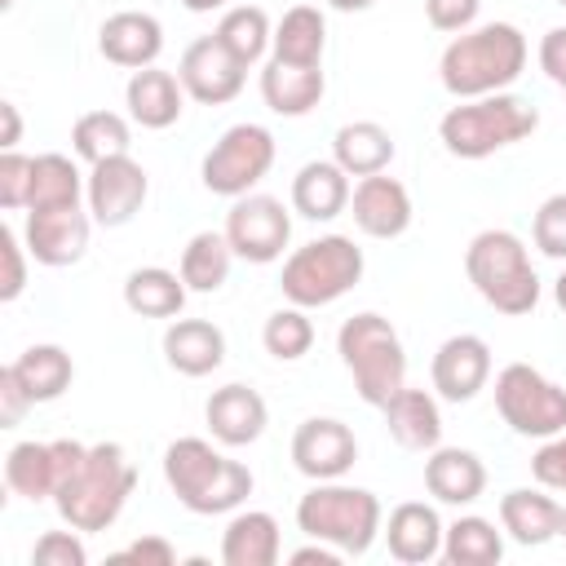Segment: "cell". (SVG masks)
<instances>
[{"label": "cell", "instance_id": "obj_41", "mask_svg": "<svg viewBox=\"0 0 566 566\" xmlns=\"http://www.w3.org/2000/svg\"><path fill=\"white\" fill-rule=\"evenodd\" d=\"M84 531H44L40 539H35V548H31V562L35 566H84L88 562V548H84V539H80Z\"/></svg>", "mask_w": 566, "mask_h": 566}, {"label": "cell", "instance_id": "obj_7", "mask_svg": "<svg viewBox=\"0 0 566 566\" xmlns=\"http://www.w3.org/2000/svg\"><path fill=\"white\" fill-rule=\"evenodd\" d=\"M336 354H340L345 371L354 376V389L367 407H385L407 385V349H402L394 323L371 310L340 323Z\"/></svg>", "mask_w": 566, "mask_h": 566}, {"label": "cell", "instance_id": "obj_8", "mask_svg": "<svg viewBox=\"0 0 566 566\" xmlns=\"http://www.w3.org/2000/svg\"><path fill=\"white\" fill-rule=\"evenodd\" d=\"M363 248L349 239V234H323V239H310L301 243L287 261H283V274H279V287L292 305L301 310H318V305H332L340 301L358 279H363Z\"/></svg>", "mask_w": 566, "mask_h": 566}, {"label": "cell", "instance_id": "obj_6", "mask_svg": "<svg viewBox=\"0 0 566 566\" xmlns=\"http://www.w3.org/2000/svg\"><path fill=\"white\" fill-rule=\"evenodd\" d=\"M464 274L478 287V296L509 318H522L539 305V274L526 256V243L513 230L473 234L464 248Z\"/></svg>", "mask_w": 566, "mask_h": 566}, {"label": "cell", "instance_id": "obj_53", "mask_svg": "<svg viewBox=\"0 0 566 566\" xmlns=\"http://www.w3.org/2000/svg\"><path fill=\"white\" fill-rule=\"evenodd\" d=\"M553 296H557V305H562V310H566V270H562V274H557V283H553Z\"/></svg>", "mask_w": 566, "mask_h": 566}, {"label": "cell", "instance_id": "obj_17", "mask_svg": "<svg viewBox=\"0 0 566 566\" xmlns=\"http://www.w3.org/2000/svg\"><path fill=\"white\" fill-rule=\"evenodd\" d=\"M429 380L438 389V398L447 402H473L486 380H491V345L473 332H460V336H447L433 354V367H429Z\"/></svg>", "mask_w": 566, "mask_h": 566}, {"label": "cell", "instance_id": "obj_9", "mask_svg": "<svg viewBox=\"0 0 566 566\" xmlns=\"http://www.w3.org/2000/svg\"><path fill=\"white\" fill-rule=\"evenodd\" d=\"M495 411L522 438H553L566 429V389L531 363H509L495 376Z\"/></svg>", "mask_w": 566, "mask_h": 566}, {"label": "cell", "instance_id": "obj_56", "mask_svg": "<svg viewBox=\"0 0 566 566\" xmlns=\"http://www.w3.org/2000/svg\"><path fill=\"white\" fill-rule=\"evenodd\" d=\"M557 4H562V9H566V0H557Z\"/></svg>", "mask_w": 566, "mask_h": 566}, {"label": "cell", "instance_id": "obj_18", "mask_svg": "<svg viewBox=\"0 0 566 566\" xmlns=\"http://www.w3.org/2000/svg\"><path fill=\"white\" fill-rule=\"evenodd\" d=\"M349 212L367 239H398L411 226V195L398 177L371 172V177H358L349 195Z\"/></svg>", "mask_w": 566, "mask_h": 566}, {"label": "cell", "instance_id": "obj_21", "mask_svg": "<svg viewBox=\"0 0 566 566\" xmlns=\"http://www.w3.org/2000/svg\"><path fill=\"white\" fill-rule=\"evenodd\" d=\"M424 491L438 504L464 509V504H473L486 491V464L469 447H442L438 442L429 451V460H424Z\"/></svg>", "mask_w": 566, "mask_h": 566}, {"label": "cell", "instance_id": "obj_11", "mask_svg": "<svg viewBox=\"0 0 566 566\" xmlns=\"http://www.w3.org/2000/svg\"><path fill=\"white\" fill-rule=\"evenodd\" d=\"M226 239L239 261L270 265L283 256V248L292 239V217H287L283 199H274V195H239L226 212Z\"/></svg>", "mask_w": 566, "mask_h": 566}, {"label": "cell", "instance_id": "obj_40", "mask_svg": "<svg viewBox=\"0 0 566 566\" xmlns=\"http://www.w3.org/2000/svg\"><path fill=\"white\" fill-rule=\"evenodd\" d=\"M531 239H535V248H539L544 256L566 261V190H562V195H548V199L535 208Z\"/></svg>", "mask_w": 566, "mask_h": 566}, {"label": "cell", "instance_id": "obj_35", "mask_svg": "<svg viewBox=\"0 0 566 566\" xmlns=\"http://www.w3.org/2000/svg\"><path fill=\"white\" fill-rule=\"evenodd\" d=\"M230 261H234V248L226 239V230H199L190 234V243L181 248V265L177 274L186 279L190 292H217L226 279H230Z\"/></svg>", "mask_w": 566, "mask_h": 566}, {"label": "cell", "instance_id": "obj_45", "mask_svg": "<svg viewBox=\"0 0 566 566\" xmlns=\"http://www.w3.org/2000/svg\"><path fill=\"white\" fill-rule=\"evenodd\" d=\"M478 9H482V0H424L429 27L433 31H451V35L469 31L478 22Z\"/></svg>", "mask_w": 566, "mask_h": 566}, {"label": "cell", "instance_id": "obj_44", "mask_svg": "<svg viewBox=\"0 0 566 566\" xmlns=\"http://www.w3.org/2000/svg\"><path fill=\"white\" fill-rule=\"evenodd\" d=\"M531 473H535L539 486H548V491H566V429L539 442V451L531 455Z\"/></svg>", "mask_w": 566, "mask_h": 566}, {"label": "cell", "instance_id": "obj_10", "mask_svg": "<svg viewBox=\"0 0 566 566\" xmlns=\"http://www.w3.org/2000/svg\"><path fill=\"white\" fill-rule=\"evenodd\" d=\"M270 168H274V133L265 124H234L212 142L199 177L212 195L239 199V195H252V186Z\"/></svg>", "mask_w": 566, "mask_h": 566}, {"label": "cell", "instance_id": "obj_14", "mask_svg": "<svg viewBox=\"0 0 566 566\" xmlns=\"http://www.w3.org/2000/svg\"><path fill=\"white\" fill-rule=\"evenodd\" d=\"M150 195V177L146 168L133 159V155H115V159H102V164H88V212L97 226L115 230V226H128L142 203Z\"/></svg>", "mask_w": 566, "mask_h": 566}, {"label": "cell", "instance_id": "obj_22", "mask_svg": "<svg viewBox=\"0 0 566 566\" xmlns=\"http://www.w3.org/2000/svg\"><path fill=\"white\" fill-rule=\"evenodd\" d=\"M442 535H447V526H442L438 509L424 500L398 504L385 522V544H389L394 562H402V566H424V562L442 557Z\"/></svg>", "mask_w": 566, "mask_h": 566}, {"label": "cell", "instance_id": "obj_32", "mask_svg": "<svg viewBox=\"0 0 566 566\" xmlns=\"http://www.w3.org/2000/svg\"><path fill=\"white\" fill-rule=\"evenodd\" d=\"M186 292V279L164 265H142L124 279V305L142 318H181Z\"/></svg>", "mask_w": 566, "mask_h": 566}, {"label": "cell", "instance_id": "obj_4", "mask_svg": "<svg viewBox=\"0 0 566 566\" xmlns=\"http://www.w3.org/2000/svg\"><path fill=\"white\" fill-rule=\"evenodd\" d=\"M296 526L310 539L340 548L345 557H363L385 531V509L367 486H349L336 478V482H314L296 500Z\"/></svg>", "mask_w": 566, "mask_h": 566}, {"label": "cell", "instance_id": "obj_54", "mask_svg": "<svg viewBox=\"0 0 566 566\" xmlns=\"http://www.w3.org/2000/svg\"><path fill=\"white\" fill-rule=\"evenodd\" d=\"M557 535H562V539H566V504H562V531H557Z\"/></svg>", "mask_w": 566, "mask_h": 566}, {"label": "cell", "instance_id": "obj_49", "mask_svg": "<svg viewBox=\"0 0 566 566\" xmlns=\"http://www.w3.org/2000/svg\"><path fill=\"white\" fill-rule=\"evenodd\" d=\"M345 553L340 548H332V544H323V539H314V544H305V548H296V553H287V562L292 566H310V562H318V566H336Z\"/></svg>", "mask_w": 566, "mask_h": 566}, {"label": "cell", "instance_id": "obj_52", "mask_svg": "<svg viewBox=\"0 0 566 566\" xmlns=\"http://www.w3.org/2000/svg\"><path fill=\"white\" fill-rule=\"evenodd\" d=\"M332 9H340V13H358V9H371L376 0H327Z\"/></svg>", "mask_w": 566, "mask_h": 566}, {"label": "cell", "instance_id": "obj_31", "mask_svg": "<svg viewBox=\"0 0 566 566\" xmlns=\"http://www.w3.org/2000/svg\"><path fill=\"white\" fill-rule=\"evenodd\" d=\"M323 49H327V22L314 4H292L279 27H274V44L270 57L279 62H296V66H323Z\"/></svg>", "mask_w": 566, "mask_h": 566}, {"label": "cell", "instance_id": "obj_33", "mask_svg": "<svg viewBox=\"0 0 566 566\" xmlns=\"http://www.w3.org/2000/svg\"><path fill=\"white\" fill-rule=\"evenodd\" d=\"M84 190H88V177L75 168V159L71 155H57V150H44V155L31 159V199H27V212L80 203Z\"/></svg>", "mask_w": 566, "mask_h": 566}, {"label": "cell", "instance_id": "obj_2", "mask_svg": "<svg viewBox=\"0 0 566 566\" xmlns=\"http://www.w3.org/2000/svg\"><path fill=\"white\" fill-rule=\"evenodd\" d=\"M137 491V464L119 442H93L84 451V464L57 486L53 504L57 517L75 531H106L124 513L128 495Z\"/></svg>", "mask_w": 566, "mask_h": 566}, {"label": "cell", "instance_id": "obj_55", "mask_svg": "<svg viewBox=\"0 0 566 566\" xmlns=\"http://www.w3.org/2000/svg\"><path fill=\"white\" fill-rule=\"evenodd\" d=\"M9 4H13V0H4V9H9Z\"/></svg>", "mask_w": 566, "mask_h": 566}, {"label": "cell", "instance_id": "obj_16", "mask_svg": "<svg viewBox=\"0 0 566 566\" xmlns=\"http://www.w3.org/2000/svg\"><path fill=\"white\" fill-rule=\"evenodd\" d=\"M88 230H93V212H84L80 203L40 208V212H27L22 243H27L31 261H40L49 270H62V265H75L84 256Z\"/></svg>", "mask_w": 566, "mask_h": 566}, {"label": "cell", "instance_id": "obj_29", "mask_svg": "<svg viewBox=\"0 0 566 566\" xmlns=\"http://www.w3.org/2000/svg\"><path fill=\"white\" fill-rule=\"evenodd\" d=\"M283 553L279 522L265 509H243L221 531V562L226 566H274Z\"/></svg>", "mask_w": 566, "mask_h": 566}, {"label": "cell", "instance_id": "obj_23", "mask_svg": "<svg viewBox=\"0 0 566 566\" xmlns=\"http://www.w3.org/2000/svg\"><path fill=\"white\" fill-rule=\"evenodd\" d=\"M500 526L513 544L539 548L557 539L562 531V504L548 495V486H513L500 495Z\"/></svg>", "mask_w": 566, "mask_h": 566}, {"label": "cell", "instance_id": "obj_1", "mask_svg": "<svg viewBox=\"0 0 566 566\" xmlns=\"http://www.w3.org/2000/svg\"><path fill=\"white\" fill-rule=\"evenodd\" d=\"M522 71H526V35L513 22L469 27L438 57V80L455 102L504 93Z\"/></svg>", "mask_w": 566, "mask_h": 566}, {"label": "cell", "instance_id": "obj_20", "mask_svg": "<svg viewBox=\"0 0 566 566\" xmlns=\"http://www.w3.org/2000/svg\"><path fill=\"white\" fill-rule=\"evenodd\" d=\"M203 420H208V433L221 442V447H248L265 433L270 424V407L265 398L252 389V385H221L212 389L208 407H203Z\"/></svg>", "mask_w": 566, "mask_h": 566}, {"label": "cell", "instance_id": "obj_24", "mask_svg": "<svg viewBox=\"0 0 566 566\" xmlns=\"http://www.w3.org/2000/svg\"><path fill=\"white\" fill-rule=\"evenodd\" d=\"M164 358L190 380L212 376L226 363V332L208 318H172L164 332Z\"/></svg>", "mask_w": 566, "mask_h": 566}, {"label": "cell", "instance_id": "obj_26", "mask_svg": "<svg viewBox=\"0 0 566 566\" xmlns=\"http://www.w3.org/2000/svg\"><path fill=\"white\" fill-rule=\"evenodd\" d=\"M124 102H128V115L133 124L142 128H172L186 111V88L172 71H159V66H142L128 75V88H124Z\"/></svg>", "mask_w": 566, "mask_h": 566}, {"label": "cell", "instance_id": "obj_43", "mask_svg": "<svg viewBox=\"0 0 566 566\" xmlns=\"http://www.w3.org/2000/svg\"><path fill=\"white\" fill-rule=\"evenodd\" d=\"M0 256H4V279H0V301H18L22 296V287H27V243L9 230V226H0Z\"/></svg>", "mask_w": 566, "mask_h": 566}, {"label": "cell", "instance_id": "obj_30", "mask_svg": "<svg viewBox=\"0 0 566 566\" xmlns=\"http://www.w3.org/2000/svg\"><path fill=\"white\" fill-rule=\"evenodd\" d=\"M332 159H336L349 177L385 172V168L394 164V137H389V128H380L376 119L340 124L336 137H332Z\"/></svg>", "mask_w": 566, "mask_h": 566}, {"label": "cell", "instance_id": "obj_42", "mask_svg": "<svg viewBox=\"0 0 566 566\" xmlns=\"http://www.w3.org/2000/svg\"><path fill=\"white\" fill-rule=\"evenodd\" d=\"M31 199V155L22 150H4L0 155V208L18 212Z\"/></svg>", "mask_w": 566, "mask_h": 566}, {"label": "cell", "instance_id": "obj_57", "mask_svg": "<svg viewBox=\"0 0 566 566\" xmlns=\"http://www.w3.org/2000/svg\"><path fill=\"white\" fill-rule=\"evenodd\" d=\"M562 93H566V88H562Z\"/></svg>", "mask_w": 566, "mask_h": 566}, {"label": "cell", "instance_id": "obj_15", "mask_svg": "<svg viewBox=\"0 0 566 566\" xmlns=\"http://www.w3.org/2000/svg\"><path fill=\"white\" fill-rule=\"evenodd\" d=\"M358 460V438L345 420L336 416H310L292 433V464L310 482H336L354 469Z\"/></svg>", "mask_w": 566, "mask_h": 566}, {"label": "cell", "instance_id": "obj_19", "mask_svg": "<svg viewBox=\"0 0 566 566\" xmlns=\"http://www.w3.org/2000/svg\"><path fill=\"white\" fill-rule=\"evenodd\" d=\"M97 49L106 62L124 66V71H142V66H155L159 53H164V27L155 13H142V9H119L102 22L97 31Z\"/></svg>", "mask_w": 566, "mask_h": 566}, {"label": "cell", "instance_id": "obj_48", "mask_svg": "<svg viewBox=\"0 0 566 566\" xmlns=\"http://www.w3.org/2000/svg\"><path fill=\"white\" fill-rule=\"evenodd\" d=\"M119 557H133V562H150V566H172L177 562V548L168 544V539H159V535H142V539H133Z\"/></svg>", "mask_w": 566, "mask_h": 566}, {"label": "cell", "instance_id": "obj_13", "mask_svg": "<svg viewBox=\"0 0 566 566\" xmlns=\"http://www.w3.org/2000/svg\"><path fill=\"white\" fill-rule=\"evenodd\" d=\"M177 80H181L186 97H195L199 106H226L243 93L248 66L217 35H199L186 44V53L177 62Z\"/></svg>", "mask_w": 566, "mask_h": 566}, {"label": "cell", "instance_id": "obj_39", "mask_svg": "<svg viewBox=\"0 0 566 566\" xmlns=\"http://www.w3.org/2000/svg\"><path fill=\"white\" fill-rule=\"evenodd\" d=\"M261 345H265V354L279 358V363H296V358H305L310 345H314V323H310V314H305L301 305L287 301L283 310H274V314L265 318V327H261Z\"/></svg>", "mask_w": 566, "mask_h": 566}, {"label": "cell", "instance_id": "obj_38", "mask_svg": "<svg viewBox=\"0 0 566 566\" xmlns=\"http://www.w3.org/2000/svg\"><path fill=\"white\" fill-rule=\"evenodd\" d=\"M71 146H75L80 159L102 164V159L128 155L133 133H128V119H124L119 111H84V115L71 124Z\"/></svg>", "mask_w": 566, "mask_h": 566}, {"label": "cell", "instance_id": "obj_47", "mask_svg": "<svg viewBox=\"0 0 566 566\" xmlns=\"http://www.w3.org/2000/svg\"><path fill=\"white\" fill-rule=\"evenodd\" d=\"M539 71H544L557 88H566V27L544 31V40H539Z\"/></svg>", "mask_w": 566, "mask_h": 566}, {"label": "cell", "instance_id": "obj_12", "mask_svg": "<svg viewBox=\"0 0 566 566\" xmlns=\"http://www.w3.org/2000/svg\"><path fill=\"white\" fill-rule=\"evenodd\" d=\"M84 442L75 438H57V442H18L4 455V482L13 495L22 500H53L57 486L84 464Z\"/></svg>", "mask_w": 566, "mask_h": 566}, {"label": "cell", "instance_id": "obj_28", "mask_svg": "<svg viewBox=\"0 0 566 566\" xmlns=\"http://www.w3.org/2000/svg\"><path fill=\"white\" fill-rule=\"evenodd\" d=\"M380 411H385L389 438L398 447H407V451H433L442 442V411H438V398L429 389L402 385Z\"/></svg>", "mask_w": 566, "mask_h": 566}, {"label": "cell", "instance_id": "obj_5", "mask_svg": "<svg viewBox=\"0 0 566 566\" xmlns=\"http://www.w3.org/2000/svg\"><path fill=\"white\" fill-rule=\"evenodd\" d=\"M539 128V111L517 93L464 97L438 119V137L455 159H486Z\"/></svg>", "mask_w": 566, "mask_h": 566}, {"label": "cell", "instance_id": "obj_36", "mask_svg": "<svg viewBox=\"0 0 566 566\" xmlns=\"http://www.w3.org/2000/svg\"><path fill=\"white\" fill-rule=\"evenodd\" d=\"M504 557V535L495 531V522L464 513L447 526L442 535V562L447 566H495Z\"/></svg>", "mask_w": 566, "mask_h": 566}, {"label": "cell", "instance_id": "obj_51", "mask_svg": "<svg viewBox=\"0 0 566 566\" xmlns=\"http://www.w3.org/2000/svg\"><path fill=\"white\" fill-rule=\"evenodd\" d=\"M190 13H212V9H226L230 0H181Z\"/></svg>", "mask_w": 566, "mask_h": 566}, {"label": "cell", "instance_id": "obj_37", "mask_svg": "<svg viewBox=\"0 0 566 566\" xmlns=\"http://www.w3.org/2000/svg\"><path fill=\"white\" fill-rule=\"evenodd\" d=\"M243 66H256L265 57V49L274 44V27H270V13L261 4H234L221 13L217 31H212Z\"/></svg>", "mask_w": 566, "mask_h": 566}, {"label": "cell", "instance_id": "obj_50", "mask_svg": "<svg viewBox=\"0 0 566 566\" xmlns=\"http://www.w3.org/2000/svg\"><path fill=\"white\" fill-rule=\"evenodd\" d=\"M0 115H4V137H0V146H4V150H18V137H22L18 106H13V102H0Z\"/></svg>", "mask_w": 566, "mask_h": 566}, {"label": "cell", "instance_id": "obj_46", "mask_svg": "<svg viewBox=\"0 0 566 566\" xmlns=\"http://www.w3.org/2000/svg\"><path fill=\"white\" fill-rule=\"evenodd\" d=\"M27 407H35V402H31V394L22 389L13 363H4V367H0V429H13V424L27 416Z\"/></svg>", "mask_w": 566, "mask_h": 566}, {"label": "cell", "instance_id": "obj_34", "mask_svg": "<svg viewBox=\"0 0 566 566\" xmlns=\"http://www.w3.org/2000/svg\"><path fill=\"white\" fill-rule=\"evenodd\" d=\"M13 371L22 380V389L31 394V402H53L71 389L75 380V363L62 345H31L13 358Z\"/></svg>", "mask_w": 566, "mask_h": 566}, {"label": "cell", "instance_id": "obj_27", "mask_svg": "<svg viewBox=\"0 0 566 566\" xmlns=\"http://www.w3.org/2000/svg\"><path fill=\"white\" fill-rule=\"evenodd\" d=\"M349 172L336 159H310L296 177H292V208L305 221H336L349 208Z\"/></svg>", "mask_w": 566, "mask_h": 566}, {"label": "cell", "instance_id": "obj_25", "mask_svg": "<svg viewBox=\"0 0 566 566\" xmlns=\"http://www.w3.org/2000/svg\"><path fill=\"white\" fill-rule=\"evenodd\" d=\"M323 93H327L323 66H296V62H279V57H270L261 66V97L274 115L301 119L323 102Z\"/></svg>", "mask_w": 566, "mask_h": 566}, {"label": "cell", "instance_id": "obj_3", "mask_svg": "<svg viewBox=\"0 0 566 566\" xmlns=\"http://www.w3.org/2000/svg\"><path fill=\"white\" fill-rule=\"evenodd\" d=\"M164 482L172 486V495L199 513H230L252 495V469L221 455L208 438H177L164 451Z\"/></svg>", "mask_w": 566, "mask_h": 566}]
</instances>
